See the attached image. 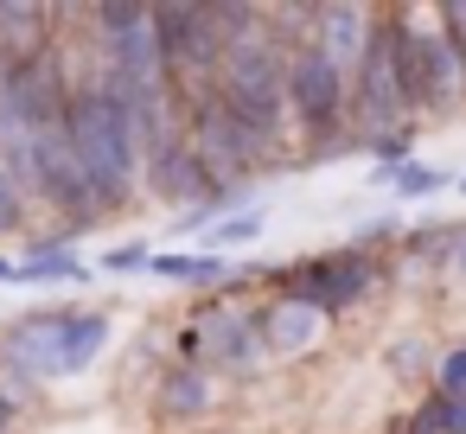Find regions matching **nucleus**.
Here are the masks:
<instances>
[{
  "label": "nucleus",
  "mask_w": 466,
  "mask_h": 434,
  "mask_svg": "<svg viewBox=\"0 0 466 434\" xmlns=\"http://www.w3.org/2000/svg\"><path fill=\"white\" fill-rule=\"evenodd\" d=\"M453 268L466 275V224H460V237H453Z\"/></svg>",
  "instance_id": "4be33fe9"
},
{
  "label": "nucleus",
  "mask_w": 466,
  "mask_h": 434,
  "mask_svg": "<svg viewBox=\"0 0 466 434\" xmlns=\"http://www.w3.org/2000/svg\"><path fill=\"white\" fill-rule=\"evenodd\" d=\"M0 84H7V58H0Z\"/></svg>",
  "instance_id": "393cba45"
},
{
  "label": "nucleus",
  "mask_w": 466,
  "mask_h": 434,
  "mask_svg": "<svg viewBox=\"0 0 466 434\" xmlns=\"http://www.w3.org/2000/svg\"><path fill=\"white\" fill-rule=\"evenodd\" d=\"M39 281H90V268L71 256V237H33L26 256H20V288H39Z\"/></svg>",
  "instance_id": "9b49d317"
},
{
  "label": "nucleus",
  "mask_w": 466,
  "mask_h": 434,
  "mask_svg": "<svg viewBox=\"0 0 466 434\" xmlns=\"http://www.w3.org/2000/svg\"><path fill=\"white\" fill-rule=\"evenodd\" d=\"M262 224H268V211H262V205H249V211L224 217V224H218V230H211V237L198 243V249H224V243H256V237H262Z\"/></svg>",
  "instance_id": "dca6fc26"
},
{
  "label": "nucleus",
  "mask_w": 466,
  "mask_h": 434,
  "mask_svg": "<svg viewBox=\"0 0 466 434\" xmlns=\"http://www.w3.org/2000/svg\"><path fill=\"white\" fill-rule=\"evenodd\" d=\"M326 332H332V319L319 307L294 300V294H268L256 307V338H262L268 358H307V351H319Z\"/></svg>",
  "instance_id": "6e6552de"
},
{
  "label": "nucleus",
  "mask_w": 466,
  "mask_h": 434,
  "mask_svg": "<svg viewBox=\"0 0 466 434\" xmlns=\"http://www.w3.org/2000/svg\"><path fill=\"white\" fill-rule=\"evenodd\" d=\"M147 192L154 198H167V205H179V211H192V205H205V198H218V186H211V173H205V160H198V147L179 135V141H167L154 160H147Z\"/></svg>",
  "instance_id": "1a4fd4ad"
},
{
  "label": "nucleus",
  "mask_w": 466,
  "mask_h": 434,
  "mask_svg": "<svg viewBox=\"0 0 466 434\" xmlns=\"http://www.w3.org/2000/svg\"><path fill=\"white\" fill-rule=\"evenodd\" d=\"M160 14V52H167V77L179 90V103L218 90L224 71V14L218 7H154Z\"/></svg>",
  "instance_id": "39448f33"
},
{
  "label": "nucleus",
  "mask_w": 466,
  "mask_h": 434,
  "mask_svg": "<svg viewBox=\"0 0 466 434\" xmlns=\"http://www.w3.org/2000/svg\"><path fill=\"white\" fill-rule=\"evenodd\" d=\"M441 20H447V33H453V45L466 58V0H441Z\"/></svg>",
  "instance_id": "6ab92c4d"
},
{
  "label": "nucleus",
  "mask_w": 466,
  "mask_h": 434,
  "mask_svg": "<svg viewBox=\"0 0 466 434\" xmlns=\"http://www.w3.org/2000/svg\"><path fill=\"white\" fill-rule=\"evenodd\" d=\"M434 389L466 396V338H460V345H447V351L434 358Z\"/></svg>",
  "instance_id": "f3484780"
},
{
  "label": "nucleus",
  "mask_w": 466,
  "mask_h": 434,
  "mask_svg": "<svg viewBox=\"0 0 466 434\" xmlns=\"http://www.w3.org/2000/svg\"><path fill=\"white\" fill-rule=\"evenodd\" d=\"M402 26L415 39V96H421V116L434 122H453L466 116V58L441 20V7H402Z\"/></svg>",
  "instance_id": "423d86ee"
},
{
  "label": "nucleus",
  "mask_w": 466,
  "mask_h": 434,
  "mask_svg": "<svg viewBox=\"0 0 466 434\" xmlns=\"http://www.w3.org/2000/svg\"><path fill=\"white\" fill-rule=\"evenodd\" d=\"M377 26H383V7H351V0H326V7H313V45L358 84V65H364V52H370V39H377Z\"/></svg>",
  "instance_id": "0eeeda50"
},
{
  "label": "nucleus",
  "mask_w": 466,
  "mask_h": 434,
  "mask_svg": "<svg viewBox=\"0 0 466 434\" xmlns=\"http://www.w3.org/2000/svg\"><path fill=\"white\" fill-rule=\"evenodd\" d=\"M154 415L160 421H205L211 415V377L205 364H173L154 383Z\"/></svg>",
  "instance_id": "9d476101"
},
{
  "label": "nucleus",
  "mask_w": 466,
  "mask_h": 434,
  "mask_svg": "<svg viewBox=\"0 0 466 434\" xmlns=\"http://www.w3.org/2000/svg\"><path fill=\"white\" fill-rule=\"evenodd\" d=\"M14 421H20V396L0 383V434H14Z\"/></svg>",
  "instance_id": "412c9836"
},
{
  "label": "nucleus",
  "mask_w": 466,
  "mask_h": 434,
  "mask_svg": "<svg viewBox=\"0 0 466 434\" xmlns=\"http://www.w3.org/2000/svg\"><path fill=\"white\" fill-rule=\"evenodd\" d=\"M7 281H20V262H14V256H0V288H7Z\"/></svg>",
  "instance_id": "5701e85b"
},
{
  "label": "nucleus",
  "mask_w": 466,
  "mask_h": 434,
  "mask_svg": "<svg viewBox=\"0 0 466 434\" xmlns=\"http://www.w3.org/2000/svg\"><path fill=\"white\" fill-rule=\"evenodd\" d=\"M154 256H160V249H147V243H122V249H103L96 268H109V275H135V268H154Z\"/></svg>",
  "instance_id": "a211bd4d"
},
{
  "label": "nucleus",
  "mask_w": 466,
  "mask_h": 434,
  "mask_svg": "<svg viewBox=\"0 0 466 434\" xmlns=\"http://www.w3.org/2000/svg\"><path fill=\"white\" fill-rule=\"evenodd\" d=\"M377 256L370 249H358V243H345V249H326V256H300V262H281V268H268V281H275V294H294V300H307V307H319L326 319H339V313H351V307H364L370 300V288H377Z\"/></svg>",
  "instance_id": "20e7f679"
},
{
  "label": "nucleus",
  "mask_w": 466,
  "mask_h": 434,
  "mask_svg": "<svg viewBox=\"0 0 466 434\" xmlns=\"http://www.w3.org/2000/svg\"><path fill=\"white\" fill-rule=\"evenodd\" d=\"M109 332H116L109 307H33L0 332V358L26 383H65L109 351Z\"/></svg>",
  "instance_id": "f03ea898"
},
{
  "label": "nucleus",
  "mask_w": 466,
  "mask_h": 434,
  "mask_svg": "<svg viewBox=\"0 0 466 434\" xmlns=\"http://www.w3.org/2000/svg\"><path fill=\"white\" fill-rule=\"evenodd\" d=\"M65 71H71V65H65ZM65 135H71V147H77V160H84V173H90V186H96L103 217L128 211V205L141 198V186H147V160H141V141H135V128H128L116 90L103 84V65H96V71H71Z\"/></svg>",
  "instance_id": "f257e3e1"
},
{
  "label": "nucleus",
  "mask_w": 466,
  "mask_h": 434,
  "mask_svg": "<svg viewBox=\"0 0 466 434\" xmlns=\"http://www.w3.org/2000/svg\"><path fill=\"white\" fill-rule=\"evenodd\" d=\"M421 116V96H415V39L402 26V7H383V26L358 65V84H351V135L358 147L377 141V135H396V128H415Z\"/></svg>",
  "instance_id": "7ed1b4c3"
},
{
  "label": "nucleus",
  "mask_w": 466,
  "mask_h": 434,
  "mask_svg": "<svg viewBox=\"0 0 466 434\" xmlns=\"http://www.w3.org/2000/svg\"><path fill=\"white\" fill-rule=\"evenodd\" d=\"M441 186H447V173H441V167H428V160H415V167H402V173L390 179V198H402V205H409V198H434Z\"/></svg>",
  "instance_id": "2eb2a0df"
},
{
  "label": "nucleus",
  "mask_w": 466,
  "mask_h": 434,
  "mask_svg": "<svg viewBox=\"0 0 466 434\" xmlns=\"http://www.w3.org/2000/svg\"><path fill=\"white\" fill-rule=\"evenodd\" d=\"M390 370H402V377L421 370V345H415V338H409V345H390Z\"/></svg>",
  "instance_id": "aec40b11"
},
{
  "label": "nucleus",
  "mask_w": 466,
  "mask_h": 434,
  "mask_svg": "<svg viewBox=\"0 0 466 434\" xmlns=\"http://www.w3.org/2000/svg\"><path fill=\"white\" fill-rule=\"evenodd\" d=\"M147 275H160V281H192V288H218V281H230L237 268H230V256H218V249H160Z\"/></svg>",
  "instance_id": "f8f14e48"
},
{
  "label": "nucleus",
  "mask_w": 466,
  "mask_h": 434,
  "mask_svg": "<svg viewBox=\"0 0 466 434\" xmlns=\"http://www.w3.org/2000/svg\"><path fill=\"white\" fill-rule=\"evenodd\" d=\"M370 154H377V179L390 186L402 167H415V128H396V135H377V141H364Z\"/></svg>",
  "instance_id": "ddd939ff"
},
{
  "label": "nucleus",
  "mask_w": 466,
  "mask_h": 434,
  "mask_svg": "<svg viewBox=\"0 0 466 434\" xmlns=\"http://www.w3.org/2000/svg\"><path fill=\"white\" fill-rule=\"evenodd\" d=\"M26 217H33V198H26V186L14 179V167L0 160V237H20Z\"/></svg>",
  "instance_id": "4468645a"
},
{
  "label": "nucleus",
  "mask_w": 466,
  "mask_h": 434,
  "mask_svg": "<svg viewBox=\"0 0 466 434\" xmlns=\"http://www.w3.org/2000/svg\"><path fill=\"white\" fill-rule=\"evenodd\" d=\"M453 198H466V173H460V179H453Z\"/></svg>",
  "instance_id": "b1692460"
}]
</instances>
